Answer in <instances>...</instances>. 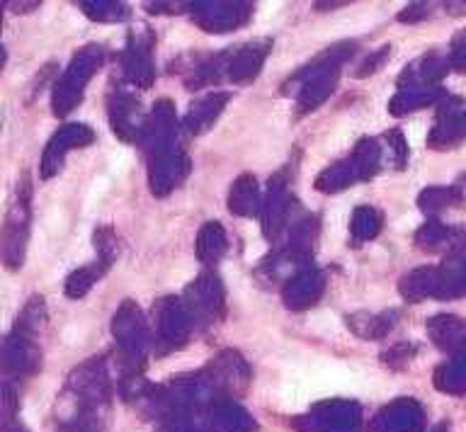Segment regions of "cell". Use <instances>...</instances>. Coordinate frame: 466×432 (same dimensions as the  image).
Returning <instances> with one entry per match:
<instances>
[{
    "mask_svg": "<svg viewBox=\"0 0 466 432\" xmlns=\"http://www.w3.org/2000/svg\"><path fill=\"white\" fill-rule=\"evenodd\" d=\"M384 226V216L374 206H357L352 212V221H350V231L355 241H370L381 231Z\"/></svg>",
    "mask_w": 466,
    "mask_h": 432,
    "instance_id": "25",
    "label": "cell"
},
{
    "mask_svg": "<svg viewBox=\"0 0 466 432\" xmlns=\"http://www.w3.org/2000/svg\"><path fill=\"white\" fill-rule=\"evenodd\" d=\"M459 199H461V190L459 187H428L420 195V199H418V205H420L422 212L432 214L457 205Z\"/></svg>",
    "mask_w": 466,
    "mask_h": 432,
    "instance_id": "26",
    "label": "cell"
},
{
    "mask_svg": "<svg viewBox=\"0 0 466 432\" xmlns=\"http://www.w3.org/2000/svg\"><path fill=\"white\" fill-rule=\"evenodd\" d=\"M320 294H323V275L309 267V270L297 272L294 277L287 279V285H284V304L294 308V311H301V308L313 306Z\"/></svg>",
    "mask_w": 466,
    "mask_h": 432,
    "instance_id": "17",
    "label": "cell"
},
{
    "mask_svg": "<svg viewBox=\"0 0 466 432\" xmlns=\"http://www.w3.org/2000/svg\"><path fill=\"white\" fill-rule=\"evenodd\" d=\"M386 59H389V46H381V52L370 54V56L364 59V64L360 66V71H357L355 75H357V78H367V75L374 74V71H377V68L381 66Z\"/></svg>",
    "mask_w": 466,
    "mask_h": 432,
    "instance_id": "32",
    "label": "cell"
},
{
    "mask_svg": "<svg viewBox=\"0 0 466 432\" xmlns=\"http://www.w3.org/2000/svg\"><path fill=\"white\" fill-rule=\"evenodd\" d=\"M464 243H466V234H464Z\"/></svg>",
    "mask_w": 466,
    "mask_h": 432,
    "instance_id": "35",
    "label": "cell"
},
{
    "mask_svg": "<svg viewBox=\"0 0 466 432\" xmlns=\"http://www.w3.org/2000/svg\"><path fill=\"white\" fill-rule=\"evenodd\" d=\"M355 42H340V45L330 46L320 56H316V61H311L309 66L297 71L287 81L284 93L291 85L299 88V117L313 112L320 103H326L328 95L335 90V83H338V75H340V66L355 54Z\"/></svg>",
    "mask_w": 466,
    "mask_h": 432,
    "instance_id": "1",
    "label": "cell"
},
{
    "mask_svg": "<svg viewBox=\"0 0 466 432\" xmlns=\"http://www.w3.org/2000/svg\"><path fill=\"white\" fill-rule=\"evenodd\" d=\"M192 8V17L195 23L207 32H231L233 27H238L240 23H246V17L250 15V5L243 3H218L214 5L217 10H204L202 3H195Z\"/></svg>",
    "mask_w": 466,
    "mask_h": 432,
    "instance_id": "14",
    "label": "cell"
},
{
    "mask_svg": "<svg viewBox=\"0 0 466 432\" xmlns=\"http://www.w3.org/2000/svg\"><path fill=\"white\" fill-rule=\"evenodd\" d=\"M262 192L260 183L255 180V176L243 173L236 177V183L228 195V212L233 216H258L262 212Z\"/></svg>",
    "mask_w": 466,
    "mask_h": 432,
    "instance_id": "18",
    "label": "cell"
},
{
    "mask_svg": "<svg viewBox=\"0 0 466 432\" xmlns=\"http://www.w3.org/2000/svg\"><path fill=\"white\" fill-rule=\"evenodd\" d=\"M122 66L127 78L134 85H138V88H148L151 85L156 68H153V35L148 32V27L131 39L129 49L122 56Z\"/></svg>",
    "mask_w": 466,
    "mask_h": 432,
    "instance_id": "12",
    "label": "cell"
},
{
    "mask_svg": "<svg viewBox=\"0 0 466 432\" xmlns=\"http://www.w3.org/2000/svg\"><path fill=\"white\" fill-rule=\"evenodd\" d=\"M466 139V107L459 97L444 95L437 103V119L428 136L430 148H451Z\"/></svg>",
    "mask_w": 466,
    "mask_h": 432,
    "instance_id": "8",
    "label": "cell"
},
{
    "mask_svg": "<svg viewBox=\"0 0 466 432\" xmlns=\"http://www.w3.org/2000/svg\"><path fill=\"white\" fill-rule=\"evenodd\" d=\"M95 248H97V263H102L105 267H112L116 253H119V243H116L115 231L109 226H102L95 231Z\"/></svg>",
    "mask_w": 466,
    "mask_h": 432,
    "instance_id": "29",
    "label": "cell"
},
{
    "mask_svg": "<svg viewBox=\"0 0 466 432\" xmlns=\"http://www.w3.org/2000/svg\"><path fill=\"white\" fill-rule=\"evenodd\" d=\"M109 122H112V129L122 141H129V144H137L144 136L146 122L148 117H144L141 112V105L131 93H115L109 97Z\"/></svg>",
    "mask_w": 466,
    "mask_h": 432,
    "instance_id": "11",
    "label": "cell"
},
{
    "mask_svg": "<svg viewBox=\"0 0 466 432\" xmlns=\"http://www.w3.org/2000/svg\"><path fill=\"white\" fill-rule=\"evenodd\" d=\"M287 183H289L287 173H277L269 180L268 197L262 202V234L272 243L277 241V236L282 234V228L289 224V214L297 205L289 195V185Z\"/></svg>",
    "mask_w": 466,
    "mask_h": 432,
    "instance_id": "7",
    "label": "cell"
},
{
    "mask_svg": "<svg viewBox=\"0 0 466 432\" xmlns=\"http://www.w3.org/2000/svg\"><path fill=\"white\" fill-rule=\"evenodd\" d=\"M430 15V10L425 3H418V5H410L406 8V13H400L399 20L400 23H415V20H425Z\"/></svg>",
    "mask_w": 466,
    "mask_h": 432,
    "instance_id": "33",
    "label": "cell"
},
{
    "mask_svg": "<svg viewBox=\"0 0 466 432\" xmlns=\"http://www.w3.org/2000/svg\"><path fill=\"white\" fill-rule=\"evenodd\" d=\"M107 272V267L102 263H90V265H83L78 270H73L68 277H66V296H71V299H80V296H86L90 289L95 286V282L102 277Z\"/></svg>",
    "mask_w": 466,
    "mask_h": 432,
    "instance_id": "23",
    "label": "cell"
},
{
    "mask_svg": "<svg viewBox=\"0 0 466 432\" xmlns=\"http://www.w3.org/2000/svg\"><path fill=\"white\" fill-rule=\"evenodd\" d=\"M105 52L97 45L83 46L76 56H73L71 66L64 74V78L56 83L54 90V115L64 117L83 100V88L86 83L95 75V71L102 66Z\"/></svg>",
    "mask_w": 466,
    "mask_h": 432,
    "instance_id": "4",
    "label": "cell"
},
{
    "mask_svg": "<svg viewBox=\"0 0 466 432\" xmlns=\"http://www.w3.org/2000/svg\"><path fill=\"white\" fill-rule=\"evenodd\" d=\"M211 420H214V430L217 432H253L255 420L248 416V410H243L238 403L228 398V396H221L217 403H214V413H211Z\"/></svg>",
    "mask_w": 466,
    "mask_h": 432,
    "instance_id": "19",
    "label": "cell"
},
{
    "mask_svg": "<svg viewBox=\"0 0 466 432\" xmlns=\"http://www.w3.org/2000/svg\"><path fill=\"white\" fill-rule=\"evenodd\" d=\"M459 238L457 231H451V228L442 226L440 221H430V224H425V226L415 234V241H418V246L425 250H437L442 248V246H447V243H454Z\"/></svg>",
    "mask_w": 466,
    "mask_h": 432,
    "instance_id": "27",
    "label": "cell"
},
{
    "mask_svg": "<svg viewBox=\"0 0 466 432\" xmlns=\"http://www.w3.org/2000/svg\"><path fill=\"white\" fill-rule=\"evenodd\" d=\"M418 352V347L410 343H399V345H393L391 350L384 352V362L389 367H393V369H403V367L413 359V355Z\"/></svg>",
    "mask_w": 466,
    "mask_h": 432,
    "instance_id": "30",
    "label": "cell"
},
{
    "mask_svg": "<svg viewBox=\"0 0 466 432\" xmlns=\"http://www.w3.org/2000/svg\"><path fill=\"white\" fill-rule=\"evenodd\" d=\"M272 39H255L243 46H233L224 52V75L231 83H250L258 78L262 64L268 59Z\"/></svg>",
    "mask_w": 466,
    "mask_h": 432,
    "instance_id": "9",
    "label": "cell"
},
{
    "mask_svg": "<svg viewBox=\"0 0 466 432\" xmlns=\"http://www.w3.org/2000/svg\"><path fill=\"white\" fill-rule=\"evenodd\" d=\"M187 308L192 314L207 316L209 323L218 321L224 314V294L218 289L217 277L214 275H204L187 289V299H185Z\"/></svg>",
    "mask_w": 466,
    "mask_h": 432,
    "instance_id": "15",
    "label": "cell"
},
{
    "mask_svg": "<svg viewBox=\"0 0 466 432\" xmlns=\"http://www.w3.org/2000/svg\"><path fill=\"white\" fill-rule=\"evenodd\" d=\"M362 410L355 403L328 401L313 406L309 416L294 420V427L301 432H357Z\"/></svg>",
    "mask_w": 466,
    "mask_h": 432,
    "instance_id": "6",
    "label": "cell"
},
{
    "mask_svg": "<svg viewBox=\"0 0 466 432\" xmlns=\"http://www.w3.org/2000/svg\"><path fill=\"white\" fill-rule=\"evenodd\" d=\"M435 387L450 394H466V355H454L435 372Z\"/></svg>",
    "mask_w": 466,
    "mask_h": 432,
    "instance_id": "24",
    "label": "cell"
},
{
    "mask_svg": "<svg viewBox=\"0 0 466 432\" xmlns=\"http://www.w3.org/2000/svg\"><path fill=\"white\" fill-rule=\"evenodd\" d=\"M450 66L457 68V71H461V74L466 71V30L459 32L457 37L451 39Z\"/></svg>",
    "mask_w": 466,
    "mask_h": 432,
    "instance_id": "31",
    "label": "cell"
},
{
    "mask_svg": "<svg viewBox=\"0 0 466 432\" xmlns=\"http://www.w3.org/2000/svg\"><path fill=\"white\" fill-rule=\"evenodd\" d=\"M160 336H158V352H170L187 343V318H185V306H177L175 299H160Z\"/></svg>",
    "mask_w": 466,
    "mask_h": 432,
    "instance_id": "16",
    "label": "cell"
},
{
    "mask_svg": "<svg viewBox=\"0 0 466 432\" xmlns=\"http://www.w3.org/2000/svg\"><path fill=\"white\" fill-rule=\"evenodd\" d=\"M29 224H32V180L29 173H22L0 226V260L7 270L15 272L25 265Z\"/></svg>",
    "mask_w": 466,
    "mask_h": 432,
    "instance_id": "2",
    "label": "cell"
},
{
    "mask_svg": "<svg viewBox=\"0 0 466 432\" xmlns=\"http://www.w3.org/2000/svg\"><path fill=\"white\" fill-rule=\"evenodd\" d=\"M86 8V15L93 17V20H100V23H119V20H127L129 17V5H122V3H83Z\"/></svg>",
    "mask_w": 466,
    "mask_h": 432,
    "instance_id": "28",
    "label": "cell"
},
{
    "mask_svg": "<svg viewBox=\"0 0 466 432\" xmlns=\"http://www.w3.org/2000/svg\"><path fill=\"white\" fill-rule=\"evenodd\" d=\"M396 323V314L393 311H386V314H352L348 316V326L352 328V333L364 340H379L384 337L389 330L393 328Z\"/></svg>",
    "mask_w": 466,
    "mask_h": 432,
    "instance_id": "22",
    "label": "cell"
},
{
    "mask_svg": "<svg viewBox=\"0 0 466 432\" xmlns=\"http://www.w3.org/2000/svg\"><path fill=\"white\" fill-rule=\"evenodd\" d=\"M379 158L381 148L374 139L357 141L355 151L348 161L335 163L333 168H328L323 176L316 177V190L319 192H338L345 190L357 180H370L379 170Z\"/></svg>",
    "mask_w": 466,
    "mask_h": 432,
    "instance_id": "5",
    "label": "cell"
},
{
    "mask_svg": "<svg viewBox=\"0 0 466 432\" xmlns=\"http://www.w3.org/2000/svg\"><path fill=\"white\" fill-rule=\"evenodd\" d=\"M400 294L408 301H420L425 296L451 299L466 294V253H457L440 267H420L400 282Z\"/></svg>",
    "mask_w": 466,
    "mask_h": 432,
    "instance_id": "3",
    "label": "cell"
},
{
    "mask_svg": "<svg viewBox=\"0 0 466 432\" xmlns=\"http://www.w3.org/2000/svg\"><path fill=\"white\" fill-rule=\"evenodd\" d=\"M228 97H231L228 93H209L204 100L192 105V110H189V115L185 117V122H182V129L189 134H199L204 132V129H209L211 122H214L226 107Z\"/></svg>",
    "mask_w": 466,
    "mask_h": 432,
    "instance_id": "20",
    "label": "cell"
},
{
    "mask_svg": "<svg viewBox=\"0 0 466 432\" xmlns=\"http://www.w3.org/2000/svg\"><path fill=\"white\" fill-rule=\"evenodd\" d=\"M425 425V413L410 398H400L386 406L370 423V432H420Z\"/></svg>",
    "mask_w": 466,
    "mask_h": 432,
    "instance_id": "13",
    "label": "cell"
},
{
    "mask_svg": "<svg viewBox=\"0 0 466 432\" xmlns=\"http://www.w3.org/2000/svg\"><path fill=\"white\" fill-rule=\"evenodd\" d=\"M226 250H228V241H226V231L221 228V224H217V221L204 224L199 236H197V257H199V263L217 265L226 256Z\"/></svg>",
    "mask_w": 466,
    "mask_h": 432,
    "instance_id": "21",
    "label": "cell"
},
{
    "mask_svg": "<svg viewBox=\"0 0 466 432\" xmlns=\"http://www.w3.org/2000/svg\"><path fill=\"white\" fill-rule=\"evenodd\" d=\"M432 432H450V423L444 420V423L437 425V427H435V430H432Z\"/></svg>",
    "mask_w": 466,
    "mask_h": 432,
    "instance_id": "34",
    "label": "cell"
},
{
    "mask_svg": "<svg viewBox=\"0 0 466 432\" xmlns=\"http://www.w3.org/2000/svg\"><path fill=\"white\" fill-rule=\"evenodd\" d=\"M95 141V132L90 126L86 125H68L61 126L51 141L46 144V151L42 156V177L44 180H49L58 173V170L64 168V158L68 151L73 148H86L90 146Z\"/></svg>",
    "mask_w": 466,
    "mask_h": 432,
    "instance_id": "10",
    "label": "cell"
}]
</instances>
